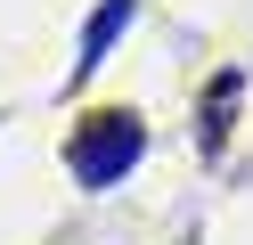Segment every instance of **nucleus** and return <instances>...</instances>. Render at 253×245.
Here are the masks:
<instances>
[{
	"label": "nucleus",
	"instance_id": "obj_1",
	"mask_svg": "<svg viewBox=\"0 0 253 245\" xmlns=\"http://www.w3.org/2000/svg\"><path fill=\"white\" fill-rule=\"evenodd\" d=\"M147 155V131H139V114H90L82 131H74V147H66V172L82 180L90 196L98 188H115L131 163Z\"/></svg>",
	"mask_w": 253,
	"mask_h": 245
},
{
	"label": "nucleus",
	"instance_id": "obj_2",
	"mask_svg": "<svg viewBox=\"0 0 253 245\" xmlns=\"http://www.w3.org/2000/svg\"><path fill=\"white\" fill-rule=\"evenodd\" d=\"M131 16H139V0H106V8L82 25V57H74V82H90V74L106 65V49H115L123 33H131Z\"/></svg>",
	"mask_w": 253,
	"mask_h": 245
}]
</instances>
